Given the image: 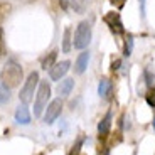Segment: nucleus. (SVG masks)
I'll return each instance as SVG.
<instances>
[{"instance_id": "obj_7", "label": "nucleus", "mask_w": 155, "mask_h": 155, "mask_svg": "<svg viewBox=\"0 0 155 155\" xmlns=\"http://www.w3.org/2000/svg\"><path fill=\"white\" fill-rule=\"evenodd\" d=\"M69 66H71V62L69 61H61V62H58V64H54V66L51 68V79L52 81H61V78L64 76V74L69 71Z\"/></svg>"}, {"instance_id": "obj_21", "label": "nucleus", "mask_w": 155, "mask_h": 155, "mask_svg": "<svg viewBox=\"0 0 155 155\" xmlns=\"http://www.w3.org/2000/svg\"><path fill=\"white\" fill-rule=\"evenodd\" d=\"M98 155H108V148H106V147H100V148H98Z\"/></svg>"}, {"instance_id": "obj_23", "label": "nucleus", "mask_w": 155, "mask_h": 155, "mask_svg": "<svg viewBox=\"0 0 155 155\" xmlns=\"http://www.w3.org/2000/svg\"><path fill=\"white\" fill-rule=\"evenodd\" d=\"M111 4H123V0H110Z\"/></svg>"}, {"instance_id": "obj_9", "label": "nucleus", "mask_w": 155, "mask_h": 155, "mask_svg": "<svg viewBox=\"0 0 155 155\" xmlns=\"http://www.w3.org/2000/svg\"><path fill=\"white\" fill-rule=\"evenodd\" d=\"M15 121L20 125H29L31 123V113H29L27 106L22 105L15 110Z\"/></svg>"}, {"instance_id": "obj_3", "label": "nucleus", "mask_w": 155, "mask_h": 155, "mask_svg": "<svg viewBox=\"0 0 155 155\" xmlns=\"http://www.w3.org/2000/svg\"><path fill=\"white\" fill-rule=\"evenodd\" d=\"M89 42H91V25H89L88 20H83L76 27L73 46L74 49H84V47H88Z\"/></svg>"}, {"instance_id": "obj_1", "label": "nucleus", "mask_w": 155, "mask_h": 155, "mask_svg": "<svg viewBox=\"0 0 155 155\" xmlns=\"http://www.w3.org/2000/svg\"><path fill=\"white\" fill-rule=\"evenodd\" d=\"M22 74H24L22 66H20L17 61H14V59H8V61L5 62L2 73H0V78H2V83H4L5 86L15 88V86H19L20 81H22Z\"/></svg>"}, {"instance_id": "obj_12", "label": "nucleus", "mask_w": 155, "mask_h": 155, "mask_svg": "<svg viewBox=\"0 0 155 155\" xmlns=\"http://www.w3.org/2000/svg\"><path fill=\"white\" fill-rule=\"evenodd\" d=\"M73 86H74V79H71V78L62 79V81L58 84V94L59 96H69Z\"/></svg>"}, {"instance_id": "obj_19", "label": "nucleus", "mask_w": 155, "mask_h": 155, "mask_svg": "<svg viewBox=\"0 0 155 155\" xmlns=\"http://www.w3.org/2000/svg\"><path fill=\"white\" fill-rule=\"evenodd\" d=\"M5 54V41H4V31L0 29V56Z\"/></svg>"}, {"instance_id": "obj_18", "label": "nucleus", "mask_w": 155, "mask_h": 155, "mask_svg": "<svg viewBox=\"0 0 155 155\" xmlns=\"http://www.w3.org/2000/svg\"><path fill=\"white\" fill-rule=\"evenodd\" d=\"M145 100H147V103L152 106V108H155V88L148 89L147 94H145Z\"/></svg>"}, {"instance_id": "obj_6", "label": "nucleus", "mask_w": 155, "mask_h": 155, "mask_svg": "<svg viewBox=\"0 0 155 155\" xmlns=\"http://www.w3.org/2000/svg\"><path fill=\"white\" fill-rule=\"evenodd\" d=\"M105 24L110 27V31L113 32L115 35H121L125 32L123 22H121V17L118 12H108L105 15Z\"/></svg>"}, {"instance_id": "obj_11", "label": "nucleus", "mask_w": 155, "mask_h": 155, "mask_svg": "<svg viewBox=\"0 0 155 155\" xmlns=\"http://www.w3.org/2000/svg\"><path fill=\"white\" fill-rule=\"evenodd\" d=\"M88 62H89V52L88 51H83L81 54L78 56L76 59V73L78 74H83L86 71V68H88Z\"/></svg>"}, {"instance_id": "obj_15", "label": "nucleus", "mask_w": 155, "mask_h": 155, "mask_svg": "<svg viewBox=\"0 0 155 155\" xmlns=\"http://www.w3.org/2000/svg\"><path fill=\"white\" fill-rule=\"evenodd\" d=\"M62 51L64 52H69L71 51V29L66 27L64 31V37H62Z\"/></svg>"}, {"instance_id": "obj_25", "label": "nucleus", "mask_w": 155, "mask_h": 155, "mask_svg": "<svg viewBox=\"0 0 155 155\" xmlns=\"http://www.w3.org/2000/svg\"><path fill=\"white\" fill-rule=\"evenodd\" d=\"M39 155H44V153H39Z\"/></svg>"}, {"instance_id": "obj_2", "label": "nucleus", "mask_w": 155, "mask_h": 155, "mask_svg": "<svg viewBox=\"0 0 155 155\" xmlns=\"http://www.w3.org/2000/svg\"><path fill=\"white\" fill-rule=\"evenodd\" d=\"M37 84H39V73H31L27 76V79H25V83H24L22 89H20L19 93V100L22 101L24 105H27V103H31L32 100H34V93H37L35 89H37Z\"/></svg>"}, {"instance_id": "obj_8", "label": "nucleus", "mask_w": 155, "mask_h": 155, "mask_svg": "<svg viewBox=\"0 0 155 155\" xmlns=\"http://www.w3.org/2000/svg\"><path fill=\"white\" fill-rule=\"evenodd\" d=\"M113 93V84L110 79H106V78H103L100 81V84H98V94H100L103 100H110V96H111Z\"/></svg>"}, {"instance_id": "obj_14", "label": "nucleus", "mask_w": 155, "mask_h": 155, "mask_svg": "<svg viewBox=\"0 0 155 155\" xmlns=\"http://www.w3.org/2000/svg\"><path fill=\"white\" fill-rule=\"evenodd\" d=\"M10 101V88L0 83V105H5Z\"/></svg>"}, {"instance_id": "obj_16", "label": "nucleus", "mask_w": 155, "mask_h": 155, "mask_svg": "<svg viewBox=\"0 0 155 155\" xmlns=\"http://www.w3.org/2000/svg\"><path fill=\"white\" fill-rule=\"evenodd\" d=\"M133 51V35H128L127 41H125V47H123V56L125 58H130Z\"/></svg>"}, {"instance_id": "obj_10", "label": "nucleus", "mask_w": 155, "mask_h": 155, "mask_svg": "<svg viewBox=\"0 0 155 155\" xmlns=\"http://www.w3.org/2000/svg\"><path fill=\"white\" fill-rule=\"evenodd\" d=\"M110 128H111V113L108 111L105 116H103V120L98 123V133H100V137L105 138V137L110 133Z\"/></svg>"}, {"instance_id": "obj_5", "label": "nucleus", "mask_w": 155, "mask_h": 155, "mask_svg": "<svg viewBox=\"0 0 155 155\" xmlns=\"http://www.w3.org/2000/svg\"><path fill=\"white\" fill-rule=\"evenodd\" d=\"M61 111H62V101H61V98H58V100H52L49 105L46 106V113H44V123L52 125L56 120H58V116L61 115Z\"/></svg>"}, {"instance_id": "obj_13", "label": "nucleus", "mask_w": 155, "mask_h": 155, "mask_svg": "<svg viewBox=\"0 0 155 155\" xmlns=\"http://www.w3.org/2000/svg\"><path fill=\"white\" fill-rule=\"evenodd\" d=\"M56 58H58V52L56 51H52V52H49V54L46 56V58L42 59V69H51V68L54 66V61H56Z\"/></svg>"}, {"instance_id": "obj_24", "label": "nucleus", "mask_w": 155, "mask_h": 155, "mask_svg": "<svg viewBox=\"0 0 155 155\" xmlns=\"http://www.w3.org/2000/svg\"><path fill=\"white\" fill-rule=\"evenodd\" d=\"M153 130H155V118H153Z\"/></svg>"}, {"instance_id": "obj_22", "label": "nucleus", "mask_w": 155, "mask_h": 155, "mask_svg": "<svg viewBox=\"0 0 155 155\" xmlns=\"http://www.w3.org/2000/svg\"><path fill=\"white\" fill-rule=\"evenodd\" d=\"M140 7H142V15L145 17V0H140Z\"/></svg>"}, {"instance_id": "obj_4", "label": "nucleus", "mask_w": 155, "mask_h": 155, "mask_svg": "<svg viewBox=\"0 0 155 155\" xmlns=\"http://www.w3.org/2000/svg\"><path fill=\"white\" fill-rule=\"evenodd\" d=\"M51 98V86L47 81H41L35 93V101H34V116H41L42 110L47 106V101Z\"/></svg>"}, {"instance_id": "obj_20", "label": "nucleus", "mask_w": 155, "mask_h": 155, "mask_svg": "<svg viewBox=\"0 0 155 155\" xmlns=\"http://www.w3.org/2000/svg\"><path fill=\"white\" fill-rule=\"evenodd\" d=\"M120 64H121V61H120V59H116V61H113V62H111V71H118V69H120Z\"/></svg>"}, {"instance_id": "obj_17", "label": "nucleus", "mask_w": 155, "mask_h": 155, "mask_svg": "<svg viewBox=\"0 0 155 155\" xmlns=\"http://www.w3.org/2000/svg\"><path fill=\"white\" fill-rule=\"evenodd\" d=\"M83 142H84V138L83 137H79V138L76 140V143L73 145V148H71V152L68 155H79V152H81V147H83Z\"/></svg>"}]
</instances>
